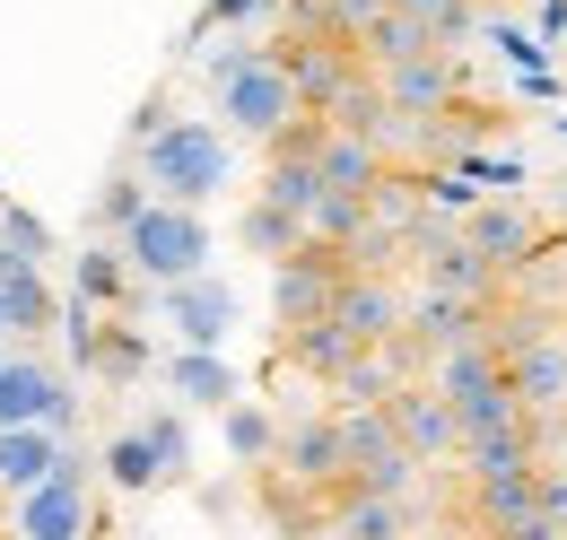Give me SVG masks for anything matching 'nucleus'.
<instances>
[{
    "label": "nucleus",
    "mask_w": 567,
    "mask_h": 540,
    "mask_svg": "<svg viewBox=\"0 0 567 540\" xmlns=\"http://www.w3.org/2000/svg\"><path fill=\"white\" fill-rule=\"evenodd\" d=\"M524 515H542V463L472 479V523H481V532H506V523H524Z\"/></svg>",
    "instance_id": "nucleus-19"
},
{
    "label": "nucleus",
    "mask_w": 567,
    "mask_h": 540,
    "mask_svg": "<svg viewBox=\"0 0 567 540\" xmlns=\"http://www.w3.org/2000/svg\"><path fill=\"white\" fill-rule=\"evenodd\" d=\"M341 279H350V262H341L323 236H306L297 253H280V262H271V314H280V332H288V323H315V314H332Z\"/></svg>",
    "instance_id": "nucleus-6"
},
{
    "label": "nucleus",
    "mask_w": 567,
    "mask_h": 540,
    "mask_svg": "<svg viewBox=\"0 0 567 540\" xmlns=\"http://www.w3.org/2000/svg\"><path fill=\"white\" fill-rule=\"evenodd\" d=\"M62 384H71V375H53V366L35 357V340H27V349H0V427H44L53 402H62Z\"/></svg>",
    "instance_id": "nucleus-13"
},
{
    "label": "nucleus",
    "mask_w": 567,
    "mask_h": 540,
    "mask_svg": "<svg viewBox=\"0 0 567 540\" xmlns=\"http://www.w3.org/2000/svg\"><path fill=\"white\" fill-rule=\"evenodd\" d=\"M427 540H489V532H481V523H463V532H427Z\"/></svg>",
    "instance_id": "nucleus-40"
},
{
    "label": "nucleus",
    "mask_w": 567,
    "mask_h": 540,
    "mask_svg": "<svg viewBox=\"0 0 567 540\" xmlns=\"http://www.w3.org/2000/svg\"><path fill=\"white\" fill-rule=\"evenodd\" d=\"M148 132H166V96H148L141 114H132V148H141V139H148Z\"/></svg>",
    "instance_id": "nucleus-39"
},
{
    "label": "nucleus",
    "mask_w": 567,
    "mask_h": 540,
    "mask_svg": "<svg viewBox=\"0 0 567 540\" xmlns=\"http://www.w3.org/2000/svg\"><path fill=\"white\" fill-rule=\"evenodd\" d=\"M62 445H71V436H53V427H0V488L27 497L35 479L62 463Z\"/></svg>",
    "instance_id": "nucleus-24"
},
{
    "label": "nucleus",
    "mask_w": 567,
    "mask_h": 540,
    "mask_svg": "<svg viewBox=\"0 0 567 540\" xmlns=\"http://www.w3.org/2000/svg\"><path fill=\"white\" fill-rule=\"evenodd\" d=\"M411 253H420V288H445V297H472V305H489L497 262L481 253V245H472V236H463V227L445 236V227L427 218L420 236H411Z\"/></svg>",
    "instance_id": "nucleus-10"
},
{
    "label": "nucleus",
    "mask_w": 567,
    "mask_h": 540,
    "mask_svg": "<svg viewBox=\"0 0 567 540\" xmlns=\"http://www.w3.org/2000/svg\"><path fill=\"white\" fill-rule=\"evenodd\" d=\"M524 463H542L533 454V418H506V427H481V436H463V471H524Z\"/></svg>",
    "instance_id": "nucleus-29"
},
{
    "label": "nucleus",
    "mask_w": 567,
    "mask_h": 540,
    "mask_svg": "<svg viewBox=\"0 0 567 540\" xmlns=\"http://www.w3.org/2000/svg\"><path fill=\"white\" fill-rule=\"evenodd\" d=\"M393 9H411V18H427L445 53H454V44H463V35L481 27V0H393Z\"/></svg>",
    "instance_id": "nucleus-33"
},
{
    "label": "nucleus",
    "mask_w": 567,
    "mask_h": 540,
    "mask_svg": "<svg viewBox=\"0 0 567 540\" xmlns=\"http://www.w3.org/2000/svg\"><path fill=\"white\" fill-rule=\"evenodd\" d=\"M489 540H567V523H550V515H524V523H506V532Z\"/></svg>",
    "instance_id": "nucleus-38"
},
{
    "label": "nucleus",
    "mask_w": 567,
    "mask_h": 540,
    "mask_svg": "<svg viewBox=\"0 0 567 540\" xmlns=\"http://www.w3.org/2000/svg\"><path fill=\"white\" fill-rule=\"evenodd\" d=\"M332 314H341L367 349H384V340H402V314H411V305H402V288H393L384 270H350L341 297H332Z\"/></svg>",
    "instance_id": "nucleus-15"
},
{
    "label": "nucleus",
    "mask_w": 567,
    "mask_h": 540,
    "mask_svg": "<svg viewBox=\"0 0 567 540\" xmlns=\"http://www.w3.org/2000/svg\"><path fill=\"white\" fill-rule=\"evenodd\" d=\"M218 114H227V132H236V139H262V148H271L306 105H297V79L280 70V53L262 44V53H245V62L218 79Z\"/></svg>",
    "instance_id": "nucleus-4"
},
{
    "label": "nucleus",
    "mask_w": 567,
    "mask_h": 540,
    "mask_svg": "<svg viewBox=\"0 0 567 540\" xmlns=\"http://www.w3.org/2000/svg\"><path fill=\"white\" fill-rule=\"evenodd\" d=\"M402 340H411V357H445V349L481 340V305H472V297H445V288H427L420 305L402 314Z\"/></svg>",
    "instance_id": "nucleus-17"
},
{
    "label": "nucleus",
    "mask_w": 567,
    "mask_h": 540,
    "mask_svg": "<svg viewBox=\"0 0 567 540\" xmlns=\"http://www.w3.org/2000/svg\"><path fill=\"white\" fill-rule=\"evenodd\" d=\"M123 253L141 270L148 288H166V279H193V270H210V218L193 201H148L132 227H123Z\"/></svg>",
    "instance_id": "nucleus-2"
},
{
    "label": "nucleus",
    "mask_w": 567,
    "mask_h": 540,
    "mask_svg": "<svg viewBox=\"0 0 567 540\" xmlns=\"http://www.w3.org/2000/svg\"><path fill=\"white\" fill-rule=\"evenodd\" d=\"M0 540H9V532H0Z\"/></svg>",
    "instance_id": "nucleus-44"
},
{
    "label": "nucleus",
    "mask_w": 567,
    "mask_h": 540,
    "mask_svg": "<svg viewBox=\"0 0 567 540\" xmlns=\"http://www.w3.org/2000/svg\"><path fill=\"white\" fill-rule=\"evenodd\" d=\"M236 236H245V253L280 262V253H297V245H306L315 227H306L297 209H280V201H262V193H254V201H245V218H236Z\"/></svg>",
    "instance_id": "nucleus-27"
},
{
    "label": "nucleus",
    "mask_w": 567,
    "mask_h": 540,
    "mask_svg": "<svg viewBox=\"0 0 567 540\" xmlns=\"http://www.w3.org/2000/svg\"><path fill=\"white\" fill-rule=\"evenodd\" d=\"M463 236H472L497 270H515V262H533V253H542V218H533L524 201H481V209H463Z\"/></svg>",
    "instance_id": "nucleus-16"
},
{
    "label": "nucleus",
    "mask_w": 567,
    "mask_h": 540,
    "mask_svg": "<svg viewBox=\"0 0 567 540\" xmlns=\"http://www.w3.org/2000/svg\"><path fill=\"white\" fill-rule=\"evenodd\" d=\"M271 53H280V70L297 79V105H306V114H332L358 79H367V62H358L350 44H332V35H297V27H288Z\"/></svg>",
    "instance_id": "nucleus-7"
},
{
    "label": "nucleus",
    "mask_w": 567,
    "mask_h": 540,
    "mask_svg": "<svg viewBox=\"0 0 567 540\" xmlns=\"http://www.w3.org/2000/svg\"><path fill=\"white\" fill-rule=\"evenodd\" d=\"M157 314H166V332L184 340V349H227V332H236V288L210 279V270L166 279L157 288Z\"/></svg>",
    "instance_id": "nucleus-9"
},
{
    "label": "nucleus",
    "mask_w": 567,
    "mask_h": 540,
    "mask_svg": "<svg viewBox=\"0 0 567 540\" xmlns=\"http://www.w3.org/2000/svg\"><path fill=\"white\" fill-rule=\"evenodd\" d=\"M367 218H375V209H367V193H323L306 227H315V236H323V245L341 253V245H350V236H358V227H367Z\"/></svg>",
    "instance_id": "nucleus-32"
},
{
    "label": "nucleus",
    "mask_w": 567,
    "mask_h": 540,
    "mask_svg": "<svg viewBox=\"0 0 567 540\" xmlns=\"http://www.w3.org/2000/svg\"><path fill=\"white\" fill-rule=\"evenodd\" d=\"M332 532L341 540H411V497L341 488V497H332Z\"/></svg>",
    "instance_id": "nucleus-22"
},
{
    "label": "nucleus",
    "mask_w": 567,
    "mask_h": 540,
    "mask_svg": "<svg viewBox=\"0 0 567 540\" xmlns=\"http://www.w3.org/2000/svg\"><path fill=\"white\" fill-rule=\"evenodd\" d=\"M96 532V488H87V454L62 445V463L35 479L27 497H9V540H87Z\"/></svg>",
    "instance_id": "nucleus-3"
},
{
    "label": "nucleus",
    "mask_w": 567,
    "mask_h": 540,
    "mask_svg": "<svg viewBox=\"0 0 567 540\" xmlns=\"http://www.w3.org/2000/svg\"><path fill=\"white\" fill-rule=\"evenodd\" d=\"M262 471L288 479V488H306V497H341V479H350L341 418H297V427H280V454H271Z\"/></svg>",
    "instance_id": "nucleus-8"
},
{
    "label": "nucleus",
    "mask_w": 567,
    "mask_h": 540,
    "mask_svg": "<svg viewBox=\"0 0 567 540\" xmlns=\"http://www.w3.org/2000/svg\"><path fill=\"white\" fill-rule=\"evenodd\" d=\"M384 79V105L402 114V123H436L445 105H454V87H463V70H454V53L436 44V53H411V62L375 70Z\"/></svg>",
    "instance_id": "nucleus-12"
},
{
    "label": "nucleus",
    "mask_w": 567,
    "mask_h": 540,
    "mask_svg": "<svg viewBox=\"0 0 567 540\" xmlns=\"http://www.w3.org/2000/svg\"><path fill=\"white\" fill-rule=\"evenodd\" d=\"M497 357H506V384H515V402H524V418L542 427L550 409H567V340L542 332L533 314H515L506 332H497Z\"/></svg>",
    "instance_id": "nucleus-5"
},
{
    "label": "nucleus",
    "mask_w": 567,
    "mask_h": 540,
    "mask_svg": "<svg viewBox=\"0 0 567 540\" xmlns=\"http://www.w3.org/2000/svg\"><path fill=\"white\" fill-rule=\"evenodd\" d=\"M96 463H105V479H114V488H166V463H157L148 427H123V436H114Z\"/></svg>",
    "instance_id": "nucleus-30"
},
{
    "label": "nucleus",
    "mask_w": 567,
    "mask_h": 540,
    "mask_svg": "<svg viewBox=\"0 0 567 540\" xmlns=\"http://www.w3.org/2000/svg\"><path fill=\"white\" fill-rule=\"evenodd\" d=\"M384 409H393V427H402V445H411L420 463H445V454H463V418H454V402L436 393V375H427V384H411V375H402Z\"/></svg>",
    "instance_id": "nucleus-11"
},
{
    "label": "nucleus",
    "mask_w": 567,
    "mask_h": 540,
    "mask_svg": "<svg viewBox=\"0 0 567 540\" xmlns=\"http://www.w3.org/2000/svg\"><path fill=\"white\" fill-rule=\"evenodd\" d=\"M157 375H166V393H175L184 409H227V402H236V366H227V349H184V340H175Z\"/></svg>",
    "instance_id": "nucleus-18"
},
{
    "label": "nucleus",
    "mask_w": 567,
    "mask_h": 540,
    "mask_svg": "<svg viewBox=\"0 0 567 540\" xmlns=\"http://www.w3.org/2000/svg\"><path fill=\"white\" fill-rule=\"evenodd\" d=\"M542 515H550V523H567V463H550V471H542Z\"/></svg>",
    "instance_id": "nucleus-37"
},
{
    "label": "nucleus",
    "mask_w": 567,
    "mask_h": 540,
    "mask_svg": "<svg viewBox=\"0 0 567 540\" xmlns=\"http://www.w3.org/2000/svg\"><path fill=\"white\" fill-rule=\"evenodd\" d=\"M315 166H323V193H375V184H384V148L358 139V132H341V123H323Z\"/></svg>",
    "instance_id": "nucleus-20"
},
{
    "label": "nucleus",
    "mask_w": 567,
    "mask_h": 540,
    "mask_svg": "<svg viewBox=\"0 0 567 540\" xmlns=\"http://www.w3.org/2000/svg\"><path fill=\"white\" fill-rule=\"evenodd\" d=\"M280 349H288V366H306V375H323V384H332V375L350 366L367 340H358L350 323H341V314H315V323H288V332H280Z\"/></svg>",
    "instance_id": "nucleus-21"
},
{
    "label": "nucleus",
    "mask_w": 567,
    "mask_h": 540,
    "mask_svg": "<svg viewBox=\"0 0 567 540\" xmlns=\"http://www.w3.org/2000/svg\"><path fill=\"white\" fill-rule=\"evenodd\" d=\"M227 454L262 471V463L280 454V418H271V409H254V402H227Z\"/></svg>",
    "instance_id": "nucleus-31"
},
{
    "label": "nucleus",
    "mask_w": 567,
    "mask_h": 540,
    "mask_svg": "<svg viewBox=\"0 0 567 540\" xmlns=\"http://www.w3.org/2000/svg\"><path fill=\"white\" fill-rule=\"evenodd\" d=\"M148 201H157V193H148L141 166H114V175L96 184V201H87V236H123V227H132Z\"/></svg>",
    "instance_id": "nucleus-28"
},
{
    "label": "nucleus",
    "mask_w": 567,
    "mask_h": 540,
    "mask_svg": "<svg viewBox=\"0 0 567 540\" xmlns=\"http://www.w3.org/2000/svg\"><path fill=\"white\" fill-rule=\"evenodd\" d=\"M148 445H157V463H166V479L193 471V427H184V409H157V418H141Z\"/></svg>",
    "instance_id": "nucleus-34"
},
{
    "label": "nucleus",
    "mask_w": 567,
    "mask_h": 540,
    "mask_svg": "<svg viewBox=\"0 0 567 540\" xmlns=\"http://www.w3.org/2000/svg\"><path fill=\"white\" fill-rule=\"evenodd\" d=\"M71 297H87L96 314H132L141 270H132V253H123V236H87V253L71 262Z\"/></svg>",
    "instance_id": "nucleus-14"
},
{
    "label": "nucleus",
    "mask_w": 567,
    "mask_h": 540,
    "mask_svg": "<svg viewBox=\"0 0 567 540\" xmlns=\"http://www.w3.org/2000/svg\"><path fill=\"white\" fill-rule=\"evenodd\" d=\"M411 53H436V27L411 18V9H384V18L358 35V62L367 70H393V62H411Z\"/></svg>",
    "instance_id": "nucleus-26"
},
{
    "label": "nucleus",
    "mask_w": 567,
    "mask_h": 540,
    "mask_svg": "<svg viewBox=\"0 0 567 540\" xmlns=\"http://www.w3.org/2000/svg\"><path fill=\"white\" fill-rule=\"evenodd\" d=\"M79 375H96V384H114V393H123V384H141V375H148L141 323H132V314H105V323H96V349H87V366H79Z\"/></svg>",
    "instance_id": "nucleus-23"
},
{
    "label": "nucleus",
    "mask_w": 567,
    "mask_h": 540,
    "mask_svg": "<svg viewBox=\"0 0 567 540\" xmlns=\"http://www.w3.org/2000/svg\"><path fill=\"white\" fill-rule=\"evenodd\" d=\"M9 340H18V332H9V297H0V349H9Z\"/></svg>",
    "instance_id": "nucleus-41"
},
{
    "label": "nucleus",
    "mask_w": 567,
    "mask_h": 540,
    "mask_svg": "<svg viewBox=\"0 0 567 540\" xmlns=\"http://www.w3.org/2000/svg\"><path fill=\"white\" fill-rule=\"evenodd\" d=\"M384 9H393V0H288V27H297V35H332V44L358 53V35H367Z\"/></svg>",
    "instance_id": "nucleus-25"
},
{
    "label": "nucleus",
    "mask_w": 567,
    "mask_h": 540,
    "mask_svg": "<svg viewBox=\"0 0 567 540\" xmlns=\"http://www.w3.org/2000/svg\"><path fill=\"white\" fill-rule=\"evenodd\" d=\"M271 9H280V0H210L193 35H218V27H254V18H271Z\"/></svg>",
    "instance_id": "nucleus-36"
},
{
    "label": "nucleus",
    "mask_w": 567,
    "mask_h": 540,
    "mask_svg": "<svg viewBox=\"0 0 567 540\" xmlns=\"http://www.w3.org/2000/svg\"><path fill=\"white\" fill-rule=\"evenodd\" d=\"M141 175L157 201H218L227 193V175H236V157H227V132L218 123H193V114H166V132L141 139Z\"/></svg>",
    "instance_id": "nucleus-1"
},
{
    "label": "nucleus",
    "mask_w": 567,
    "mask_h": 540,
    "mask_svg": "<svg viewBox=\"0 0 567 540\" xmlns=\"http://www.w3.org/2000/svg\"><path fill=\"white\" fill-rule=\"evenodd\" d=\"M306 540H341V532H306Z\"/></svg>",
    "instance_id": "nucleus-43"
},
{
    "label": "nucleus",
    "mask_w": 567,
    "mask_h": 540,
    "mask_svg": "<svg viewBox=\"0 0 567 540\" xmlns=\"http://www.w3.org/2000/svg\"><path fill=\"white\" fill-rule=\"evenodd\" d=\"M0 532H9V488H0Z\"/></svg>",
    "instance_id": "nucleus-42"
},
{
    "label": "nucleus",
    "mask_w": 567,
    "mask_h": 540,
    "mask_svg": "<svg viewBox=\"0 0 567 540\" xmlns=\"http://www.w3.org/2000/svg\"><path fill=\"white\" fill-rule=\"evenodd\" d=\"M0 245H18L27 262H44L53 253V227L35 218V209H18V201H0Z\"/></svg>",
    "instance_id": "nucleus-35"
}]
</instances>
